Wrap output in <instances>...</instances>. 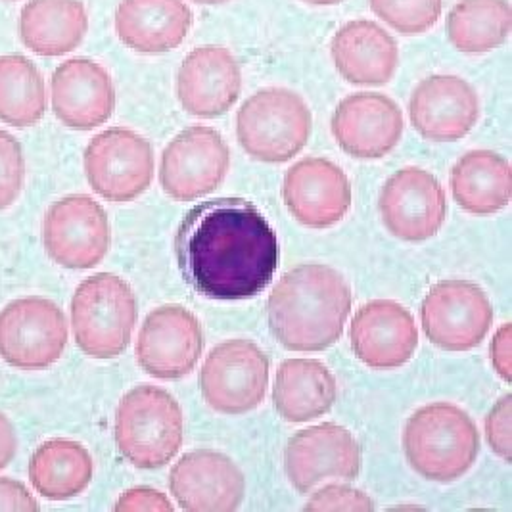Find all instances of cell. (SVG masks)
<instances>
[{"label":"cell","mask_w":512,"mask_h":512,"mask_svg":"<svg viewBox=\"0 0 512 512\" xmlns=\"http://www.w3.org/2000/svg\"><path fill=\"white\" fill-rule=\"evenodd\" d=\"M183 277L221 302L261 294L279 269V236L244 198H217L188 211L175 238Z\"/></svg>","instance_id":"1"},{"label":"cell","mask_w":512,"mask_h":512,"mask_svg":"<svg viewBox=\"0 0 512 512\" xmlns=\"http://www.w3.org/2000/svg\"><path fill=\"white\" fill-rule=\"evenodd\" d=\"M351 313V288L328 265H300L288 271L267 300L273 336L286 350L323 351L334 346Z\"/></svg>","instance_id":"2"},{"label":"cell","mask_w":512,"mask_h":512,"mask_svg":"<svg viewBox=\"0 0 512 512\" xmlns=\"http://www.w3.org/2000/svg\"><path fill=\"white\" fill-rule=\"evenodd\" d=\"M409 465L422 478L449 484L465 476L480 453V434L470 415L453 403H430L415 411L403 430Z\"/></svg>","instance_id":"3"},{"label":"cell","mask_w":512,"mask_h":512,"mask_svg":"<svg viewBox=\"0 0 512 512\" xmlns=\"http://www.w3.org/2000/svg\"><path fill=\"white\" fill-rule=\"evenodd\" d=\"M183 436V409L163 388L140 384L119 401L117 449L131 465L142 470L169 465L183 445Z\"/></svg>","instance_id":"4"},{"label":"cell","mask_w":512,"mask_h":512,"mask_svg":"<svg viewBox=\"0 0 512 512\" xmlns=\"http://www.w3.org/2000/svg\"><path fill=\"white\" fill-rule=\"evenodd\" d=\"M137 325V298L112 273L83 280L71 298V330L77 348L94 359H114L129 348Z\"/></svg>","instance_id":"5"},{"label":"cell","mask_w":512,"mask_h":512,"mask_svg":"<svg viewBox=\"0 0 512 512\" xmlns=\"http://www.w3.org/2000/svg\"><path fill=\"white\" fill-rule=\"evenodd\" d=\"M313 131V116L302 96L269 87L252 94L236 114V139L242 150L263 163L296 158Z\"/></svg>","instance_id":"6"},{"label":"cell","mask_w":512,"mask_h":512,"mask_svg":"<svg viewBox=\"0 0 512 512\" xmlns=\"http://www.w3.org/2000/svg\"><path fill=\"white\" fill-rule=\"evenodd\" d=\"M70 328L47 298L25 296L0 311V357L20 371H45L64 355Z\"/></svg>","instance_id":"7"},{"label":"cell","mask_w":512,"mask_h":512,"mask_svg":"<svg viewBox=\"0 0 512 512\" xmlns=\"http://www.w3.org/2000/svg\"><path fill=\"white\" fill-rule=\"evenodd\" d=\"M198 384L213 411L244 415L267 394L269 359L252 340L221 342L206 357Z\"/></svg>","instance_id":"8"},{"label":"cell","mask_w":512,"mask_h":512,"mask_svg":"<svg viewBox=\"0 0 512 512\" xmlns=\"http://www.w3.org/2000/svg\"><path fill=\"white\" fill-rule=\"evenodd\" d=\"M85 175L100 198L116 204L133 202L154 179L152 144L125 127L106 129L85 150Z\"/></svg>","instance_id":"9"},{"label":"cell","mask_w":512,"mask_h":512,"mask_svg":"<svg viewBox=\"0 0 512 512\" xmlns=\"http://www.w3.org/2000/svg\"><path fill=\"white\" fill-rule=\"evenodd\" d=\"M426 338L440 350L478 348L493 323L488 294L468 280H442L430 288L420 307Z\"/></svg>","instance_id":"10"},{"label":"cell","mask_w":512,"mask_h":512,"mask_svg":"<svg viewBox=\"0 0 512 512\" xmlns=\"http://www.w3.org/2000/svg\"><path fill=\"white\" fill-rule=\"evenodd\" d=\"M43 242L56 265L71 271L93 269L110 252V219L91 196L71 194L48 208Z\"/></svg>","instance_id":"11"},{"label":"cell","mask_w":512,"mask_h":512,"mask_svg":"<svg viewBox=\"0 0 512 512\" xmlns=\"http://www.w3.org/2000/svg\"><path fill=\"white\" fill-rule=\"evenodd\" d=\"M229 167L231 150L221 133L194 125L165 146L160 185L171 200L194 202L221 187Z\"/></svg>","instance_id":"12"},{"label":"cell","mask_w":512,"mask_h":512,"mask_svg":"<svg viewBox=\"0 0 512 512\" xmlns=\"http://www.w3.org/2000/svg\"><path fill=\"white\" fill-rule=\"evenodd\" d=\"M206 348L200 321L181 305H162L148 313L137 340L140 369L158 380L192 373Z\"/></svg>","instance_id":"13"},{"label":"cell","mask_w":512,"mask_h":512,"mask_svg":"<svg viewBox=\"0 0 512 512\" xmlns=\"http://www.w3.org/2000/svg\"><path fill=\"white\" fill-rule=\"evenodd\" d=\"M384 227L403 242H424L440 233L447 217V198L440 181L420 169L396 171L380 192Z\"/></svg>","instance_id":"14"},{"label":"cell","mask_w":512,"mask_h":512,"mask_svg":"<svg viewBox=\"0 0 512 512\" xmlns=\"http://www.w3.org/2000/svg\"><path fill=\"white\" fill-rule=\"evenodd\" d=\"M284 466L290 484L309 493L330 478L355 480L361 472V447L348 428L325 422L290 438Z\"/></svg>","instance_id":"15"},{"label":"cell","mask_w":512,"mask_h":512,"mask_svg":"<svg viewBox=\"0 0 512 512\" xmlns=\"http://www.w3.org/2000/svg\"><path fill=\"white\" fill-rule=\"evenodd\" d=\"M169 489L183 511L231 512L244 501L246 480L229 455L196 449L173 465Z\"/></svg>","instance_id":"16"},{"label":"cell","mask_w":512,"mask_h":512,"mask_svg":"<svg viewBox=\"0 0 512 512\" xmlns=\"http://www.w3.org/2000/svg\"><path fill=\"white\" fill-rule=\"evenodd\" d=\"M338 146L357 160H380L403 137V114L390 96L355 93L346 96L330 121Z\"/></svg>","instance_id":"17"},{"label":"cell","mask_w":512,"mask_h":512,"mask_svg":"<svg viewBox=\"0 0 512 512\" xmlns=\"http://www.w3.org/2000/svg\"><path fill=\"white\" fill-rule=\"evenodd\" d=\"M282 198L290 215L303 227L330 229L350 211V179L330 160L307 158L286 171Z\"/></svg>","instance_id":"18"},{"label":"cell","mask_w":512,"mask_h":512,"mask_svg":"<svg viewBox=\"0 0 512 512\" xmlns=\"http://www.w3.org/2000/svg\"><path fill=\"white\" fill-rule=\"evenodd\" d=\"M50 104L56 119L73 131L102 127L116 110L110 71L89 58H71L50 79Z\"/></svg>","instance_id":"19"},{"label":"cell","mask_w":512,"mask_h":512,"mask_svg":"<svg viewBox=\"0 0 512 512\" xmlns=\"http://www.w3.org/2000/svg\"><path fill=\"white\" fill-rule=\"evenodd\" d=\"M409 117L420 137L457 142L478 123L480 98L463 77L430 75L411 94Z\"/></svg>","instance_id":"20"},{"label":"cell","mask_w":512,"mask_h":512,"mask_svg":"<svg viewBox=\"0 0 512 512\" xmlns=\"http://www.w3.org/2000/svg\"><path fill=\"white\" fill-rule=\"evenodd\" d=\"M351 350L371 369H399L419 346L413 313L394 300L365 303L353 317Z\"/></svg>","instance_id":"21"},{"label":"cell","mask_w":512,"mask_h":512,"mask_svg":"<svg viewBox=\"0 0 512 512\" xmlns=\"http://www.w3.org/2000/svg\"><path fill=\"white\" fill-rule=\"evenodd\" d=\"M242 93V71L229 48H194L177 73V96L183 110L194 117L225 116Z\"/></svg>","instance_id":"22"},{"label":"cell","mask_w":512,"mask_h":512,"mask_svg":"<svg viewBox=\"0 0 512 512\" xmlns=\"http://www.w3.org/2000/svg\"><path fill=\"white\" fill-rule=\"evenodd\" d=\"M336 71L359 87H382L392 81L399 66L397 41L371 20L342 25L330 43Z\"/></svg>","instance_id":"23"},{"label":"cell","mask_w":512,"mask_h":512,"mask_svg":"<svg viewBox=\"0 0 512 512\" xmlns=\"http://www.w3.org/2000/svg\"><path fill=\"white\" fill-rule=\"evenodd\" d=\"M192 29L185 0H121L116 10L119 41L139 54H165L183 45Z\"/></svg>","instance_id":"24"},{"label":"cell","mask_w":512,"mask_h":512,"mask_svg":"<svg viewBox=\"0 0 512 512\" xmlns=\"http://www.w3.org/2000/svg\"><path fill=\"white\" fill-rule=\"evenodd\" d=\"M18 29L27 50L43 58H60L83 43L89 16L81 0H29Z\"/></svg>","instance_id":"25"},{"label":"cell","mask_w":512,"mask_h":512,"mask_svg":"<svg viewBox=\"0 0 512 512\" xmlns=\"http://www.w3.org/2000/svg\"><path fill=\"white\" fill-rule=\"evenodd\" d=\"M338 386L330 369L313 359H286L277 371L273 403L288 422H307L326 415L336 403Z\"/></svg>","instance_id":"26"},{"label":"cell","mask_w":512,"mask_h":512,"mask_svg":"<svg viewBox=\"0 0 512 512\" xmlns=\"http://www.w3.org/2000/svg\"><path fill=\"white\" fill-rule=\"evenodd\" d=\"M449 185L463 210L493 215L511 204V163L493 150H472L455 163Z\"/></svg>","instance_id":"27"},{"label":"cell","mask_w":512,"mask_h":512,"mask_svg":"<svg viewBox=\"0 0 512 512\" xmlns=\"http://www.w3.org/2000/svg\"><path fill=\"white\" fill-rule=\"evenodd\" d=\"M93 476L89 449L73 440L41 443L29 461V482L48 501H70L89 488Z\"/></svg>","instance_id":"28"},{"label":"cell","mask_w":512,"mask_h":512,"mask_svg":"<svg viewBox=\"0 0 512 512\" xmlns=\"http://www.w3.org/2000/svg\"><path fill=\"white\" fill-rule=\"evenodd\" d=\"M509 0H461L447 14V39L463 54H486L511 37Z\"/></svg>","instance_id":"29"},{"label":"cell","mask_w":512,"mask_h":512,"mask_svg":"<svg viewBox=\"0 0 512 512\" xmlns=\"http://www.w3.org/2000/svg\"><path fill=\"white\" fill-rule=\"evenodd\" d=\"M47 114V85L39 68L22 54L0 56V121L27 129Z\"/></svg>","instance_id":"30"},{"label":"cell","mask_w":512,"mask_h":512,"mask_svg":"<svg viewBox=\"0 0 512 512\" xmlns=\"http://www.w3.org/2000/svg\"><path fill=\"white\" fill-rule=\"evenodd\" d=\"M369 4L382 22L407 37L430 31L443 8V0H369Z\"/></svg>","instance_id":"31"},{"label":"cell","mask_w":512,"mask_h":512,"mask_svg":"<svg viewBox=\"0 0 512 512\" xmlns=\"http://www.w3.org/2000/svg\"><path fill=\"white\" fill-rule=\"evenodd\" d=\"M25 181V158L20 140L0 129V211L20 198Z\"/></svg>","instance_id":"32"},{"label":"cell","mask_w":512,"mask_h":512,"mask_svg":"<svg viewBox=\"0 0 512 512\" xmlns=\"http://www.w3.org/2000/svg\"><path fill=\"white\" fill-rule=\"evenodd\" d=\"M376 509L373 499L346 484H330L315 491L305 503V511H351L371 512Z\"/></svg>","instance_id":"33"},{"label":"cell","mask_w":512,"mask_h":512,"mask_svg":"<svg viewBox=\"0 0 512 512\" xmlns=\"http://www.w3.org/2000/svg\"><path fill=\"white\" fill-rule=\"evenodd\" d=\"M512 396L501 397L486 417V438L495 455L505 461H512L511 445Z\"/></svg>","instance_id":"34"},{"label":"cell","mask_w":512,"mask_h":512,"mask_svg":"<svg viewBox=\"0 0 512 512\" xmlns=\"http://www.w3.org/2000/svg\"><path fill=\"white\" fill-rule=\"evenodd\" d=\"M117 512H171L173 503L167 499V495L154 488H131L127 489L114 505Z\"/></svg>","instance_id":"35"},{"label":"cell","mask_w":512,"mask_h":512,"mask_svg":"<svg viewBox=\"0 0 512 512\" xmlns=\"http://www.w3.org/2000/svg\"><path fill=\"white\" fill-rule=\"evenodd\" d=\"M0 511H39V503L22 482L14 478H0Z\"/></svg>","instance_id":"36"},{"label":"cell","mask_w":512,"mask_h":512,"mask_svg":"<svg viewBox=\"0 0 512 512\" xmlns=\"http://www.w3.org/2000/svg\"><path fill=\"white\" fill-rule=\"evenodd\" d=\"M511 338L512 325L505 323L501 326L489 346V357H491V367L495 369V373L499 374L505 382L511 384L512 367H511Z\"/></svg>","instance_id":"37"},{"label":"cell","mask_w":512,"mask_h":512,"mask_svg":"<svg viewBox=\"0 0 512 512\" xmlns=\"http://www.w3.org/2000/svg\"><path fill=\"white\" fill-rule=\"evenodd\" d=\"M18 451L16 428L10 419L0 411V470L12 463Z\"/></svg>","instance_id":"38"},{"label":"cell","mask_w":512,"mask_h":512,"mask_svg":"<svg viewBox=\"0 0 512 512\" xmlns=\"http://www.w3.org/2000/svg\"><path fill=\"white\" fill-rule=\"evenodd\" d=\"M307 4H313V6H334V4H340L342 0H303Z\"/></svg>","instance_id":"39"},{"label":"cell","mask_w":512,"mask_h":512,"mask_svg":"<svg viewBox=\"0 0 512 512\" xmlns=\"http://www.w3.org/2000/svg\"><path fill=\"white\" fill-rule=\"evenodd\" d=\"M196 4H204V6H217V4H225V2H231V0H192Z\"/></svg>","instance_id":"40"},{"label":"cell","mask_w":512,"mask_h":512,"mask_svg":"<svg viewBox=\"0 0 512 512\" xmlns=\"http://www.w3.org/2000/svg\"><path fill=\"white\" fill-rule=\"evenodd\" d=\"M4 2H14V0H4Z\"/></svg>","instance_id":"41"}]
</instances>
